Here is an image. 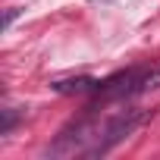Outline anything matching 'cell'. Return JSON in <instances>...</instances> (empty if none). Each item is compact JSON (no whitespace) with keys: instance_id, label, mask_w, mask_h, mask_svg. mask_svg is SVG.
<instances>
[{"instance_id":"6da1fadb","label":"cell","mask_w":160,"mask_h":160,"mask_svg":"<svg viewBox=\"0 0 160 160\" xmlns=\"http://www.w3.org/2000/svg\"><path fill=\"white\" fill-rule=\"evenodd\" d=\"M50 88L57 94H85V91H98L101 78H88V75H75V78H57L50 82Z\"/></svg>"},{"instance_id":"7a4b0ae2","label":"cell","mask_w":160,"mask_h":160,"mask_svg":"<svg viewBox=\"0 0 160 160\" xmlns=\"http://www.w3.org/2000/svg\"><path fill=\"white\" fill-rule=\"evenodd\" d=\"M160 88V66L154 69H141L138 78H135V85H132V94H141V91H157Z\"/></svg>"},{"instance_id":"3957f363","label":"cell","mask_w":160,"mask_h":160,"mask_svg":"<svg viewBox=\"0 0 160 160\" xmlns=\"http://www.w3.org/2000/svg\"><path fill=\"white\" fill-rule=\"evenodd\" d=\"M13 122H16V113H13V110L7 107V110H3V126H0V135H10Z\"/></svg>"},{"instance_id":"277c9868","label":"cell","mask_w":160,"mask_h":160,"mask_svg":"<svg viewBox=\"0 0 160 160\" xmlns=\"http://www.w3.org/2000/svg\"><path fill=\"white\" fill-rule=\"evenodd\" d=\"M16 16H19V10H16V7H13V10H7V16H3V25H10Z\"/></svg>"}]
</instances>
